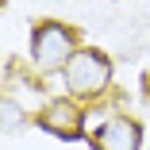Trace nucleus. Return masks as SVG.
<instances>
[{
	"mask_svg": "<svg viewBox=\"0 0 150 150\" xmlns=\"http://www.w3.org/2000/svg\"><path fill=\"white\" fill-rule=\"evenodd\" d=\"M66 88L73 96H100L108 93V85H112V58L96 46H77L73 58L66 62Z\"/></svg>",
	"mask_w": 150,
	"mask_h": 150,
	"instance_id": "f257e3e1",
	"label": "nucleus"
},
{
	"mask_svg": "<svg viewBox=\"0 0 150 150\" xmlns=\"http://www.w3.org/2000/svg\"><path fill=\"white\" fill-rule=\"evenodd\" d=\"M77 50V31L58 19H42L31 31V62L39 73H58Z\"/></svg>",
	"mask_w": 150,
	"mask_h": 150,
	"instance_id": "f03ea898",
	"label": "nucleus"
},
{
	"mask_svg": "<svg viewBox=\"0 0 150 150\" xmlns=\"http://www.w3.org/2000/svg\"><path fill=\"white\" fill-rule=\"evenodd\" d=\"M93 150H142V127L131 115H108L88 135Z\"/></svg>",
	"mask_w": 150,
	"mask_h": 150,
	"instance_id": "7ed1b4c3",
	"label": "nucleus"
},
{
	"mask_svg": "<svg viewBox=\"0 0 150 150\" xmlns=\"http://www.w3.org/2000/svg\"><path fill=\"white\" fill-rule=\"evenodd\" d=\"M35 119H39V127L50 131L54 139H81L85 135V112L73 100H66V96L62 100H50Z\"/></svg>",
	"mask_w": 150,
	"mask_h": 150,
	"instance_id": "20e7f679",
	"label": "nucleus"
},
{
	"mask_svg": "<svg viewBox=\"0 0 150 150\" xmlns=\"http://www.w3.org/2000/svg\"><path fill=\"white\" fill-rule=\"evenodd\" d=\"M27 123V112L12 100V96H0V135H8V131H19Z\"/></svg>",
	"mask_w": 150,
	"mask_h": 150,
	"instance_id": "39448f33",
	"label": "nucleus"
},
{
	"mask_svg": "<svg viewBox=\"0 0 150 150\" xmlns=\"http://www.w3.org/2000/svg\"><path fill=\"white\" fill-rule=\"evenodd\" d=\"M142 96H146V100H150V69H146V73H142Z\"/></svg>",
	"mask_w": 150,
	"mask_h": 150,
	"instance_id": "423d86ee",
	"label": "nucleus"
},
{
	"mask_svg": "<svg viewBox=\"0 0 150 150\" xmlns=\"http://www.w3.org/2000/svg\"><path fill=\"white\" fill-rule=\"evenodd\" d=\"M0 8H4V0H0Z\"/></svg>",
	"mask_w": 150,
	"mask_h": 150,
	"instance_id": "0eeeda50",
	"label": "nucleus"
}]
</instances>
